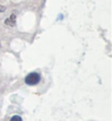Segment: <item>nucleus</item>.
Listing matches in <instances>:
<instances>
[{
  "label": "nucleus",
  "mask_w": 112,
  "mask_h": 121,
  "mask_svg": "<svg viewBox=\"0 0 112 121\" xmlns=\"http://www.w3.org/2000/svg\"><path fill=\"white\" fill-rule=\"evenodd\" d=\"M4 11H5V7L0 4V13H2V12H4Z\"/></svg>",
  "instance_id": "obj_4"
},
{
  "label": "nucleus",
  "mask_w": 112,
  "mask_h": 121,
  "mask_svg": "<svg viewBox=\"0 0 112 121\" xmlns=\"http://www.w3.org/2000/svg\"><path fill=\"white\" fill-rule=\"evenodd\" d=\"M10 121H22V118L19 115H14L13 117L11 118Z\"/></svg>",
  "instance_id": "obj_3"
},
{
  "label": "nucleus",
  "mask_w": 112,
  "mask_h": 121,
  "mask_svg": "<svg viewBox=\"0 0 112 121\" xmlns=\"http://www.w3.org/2000/svg\"><path fill=\"white\" fill-rule=\"evenodd\" d=\"M25 81L27 85L29 86H34V85H37L39 82L40 81V75L38 73H31L27 75L26 79H25Z\"/></svg>",
  "instance_id": "obj_1"
},
{
  "label": "nucleus",
  "mask_w": 112,
  "mask_h": 121,
  "mask_svg": "<svg viewBox=\"0 0 112 121\" xmlns=\"http://www.w3.org/2000/svg\"><path fill=\"white\" fill-rule=\"evenodd\" d=\"M4 23L6 24V25H8V26H10V27H13L14 25H15V23H16V15L11 14L10 17L5 20Z\"/></svg>",
  "instance_id": "obj_2"
}]
</instances>
